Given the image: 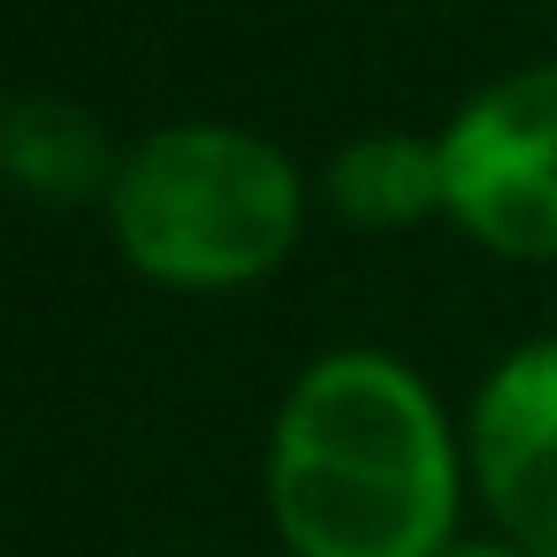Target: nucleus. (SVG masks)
<instances>
[{"label":"nucleus","mask_w":557,"mask_h":557,"mask_svg":"<svg viewBox=\"0 0 557 557\" xmlns=\"http://www.w3.org/2000/svg\"><path fill=\"white\" fill-rule=\"evenodd\" d=\"M466 504V428L382 344L306 359L268 428V519L290 557H443Z\"/></svg>","instance_id":"1"},{"label":"nucleus","mask_w":557,"mask_h":557,"mask_svg":"<svg viewBox=\"0 0 557 557\" xmlns=\"http://www.w3.org/2000/svg\"><path fill=\"white\" fill-rule=\"evenodd\" d=\"M115 252L161 290H245L306 237L298 161L237 123H169L123 153L108 191Z\"/></svg>","instance_id":"2"},{"label":"nucleus","mask_w":557,"mask_h":557,"mask_svg":"<svg viewBox=\"0 0 557 557\" xmlns=\"http://www.w3.org/2000/svg\"><path fill=\"white\" fill-rule=\"evenodd\" d=\"M443 214L496 260H557V54L488 77L435 131Z\"/></svg>","instance_id":"3"},{"label":"nucleus","mask_w":557,"mask_h":557,"mask_svg":"<svg viewBox=\"0 0 557 557\" xmlns=\"http://www.w3.org/2000/svg\"><path fill=\"white\" fill-rule=\"evenodd\" d=\"M466 481L511 549L557 557V336H527L481 374L466 405Z\"/></svg>","instance_id":"4"},{"label":"nucleus","mask_w":557,"mask_h":557,"mask_svg":"<svg viewBox=\"0 0 557 557\" xmlns=\"http://www.w3.org/2000/svg\"><path fill=\"white\" fill-rule=\"evenodd\" d=\"M123 153L108 138V123L62 92H24L9 115H0V161H9L16 191L39 207H108Z\"/></svg>","instance_id":"5"},{"label":"nucleus","mask_w":557,"mask_h":557,"mask_svg":"<svg viewBox=\"0 0 557 557\" xmlns=\"http://www.w3.org/2000/svg\"><path fill=\"white\" fill-rule=\"evenodd\" d=\"M321 199H329L336 222H351L367 237L420 230L428 214H443V146L435 138H412V131L344 138L321 161Z\"/></svg>","instance_id":"6"},{"label":"nucleus","mask_w":557,"mask_h":557,"mask_svg":"<svg viewBox=\"0 0 557 557\" xmlns=\"http://www.w3.org/2000/svg\"><path fill=\"white\" fill-rule=\"evenodd\" d=\"M443 557H527V549H511V542H504V534H473V542H466V534H458V542H450V549H443Z\"/></svg>","instance_id":"7"}]
</instances>
